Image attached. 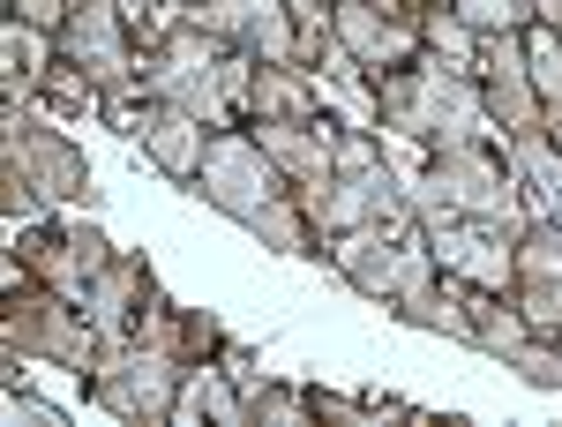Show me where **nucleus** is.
Here are the masks:
<instances>
[{"label":"nucleus","mask_w":562,"mask_h":427,"mask_svg":"<svg viewBox=\"0 0 562 427\" xmlns=\"http://www.w3.org/2000/svg\"><path fill=\"white\" fill-rule=\"evenodd\" d=\"M53 53L76 60L105 98L143 83V68H135V53H128V15H121V0H76L68 23L53 31Z\"/></svg>","instance_id":"obj_9"},{"label":"nucleus","mask_w":562,"mask_h":427,"mask_svg":"<svg viewBox=\"0 0 562 427\" xmlns=\"http://www.w3.org/2000/svg\"><path fill=\"white\" fill-rule=\"evenodd\" d=\"M330 166H338V172H368V166H383V150H375V135H368V128H338Z\"/></svg>","instance_id":"obj_32"},{"label":"nucleus","mask_w":562,"mask_h":427,"mask_svg":"<svg viewBox=\"0 0 562 427\" xmlns=\"http://www.w3.org/2000/svg\"><path fill=\"white\" fill-rule=\"evenodd\" d=\"M442 8H458L480 38H495V31H525V23H532V8H525V0H442Z\"/></svg>","instance_id":"obj_30"},{"label":"nucleus","mask_w":562,"mask_h":427,"mask_svg":"<svg viewBox=\"0 0 562 427\" xmlns=\"http://www.w3.org/2000/svg\"><path fill=\"white\" fill-rule=\"evenodd\" d=\"M525 338H532V323L518 315V300H510V293H473V345H480V352L510 360Z\"/></svg>","instance_id":"obj_25"},{"label":"nucleus","mask_w":562,"mask_h":427,"mask_svg":"<svg viewBox=\"0 0 562 427\" xmlns=\"http://www.w3.org/2000/svg\"><path fill=\"white\" fill-rule=\"evenodd\" d=\"M510 300H518V315L532 323V338H555V330H562V285L518 278V285H510Z\"/></svg>","instance_id":"obj_29"},{"label":"nucleus","mask_w":562,"mask_h":427,"mask_svg":"<svg viewBox=\"0 0 562 427\" xmlns=\"http://www.w3.org/2000/svg\"><path fill=\"white\" fill-rule=\"evenodd\" d=\"M68 8H76V0H8V15H23V23H38V31H60Z\"/></svg>","instance_id":"obj_33"},{"label":"nucleus","mask_w":562,"mask_h":427,"mask_svg":"<svg viewBox=\"0 0 562 427\" xmlns=\"http://www.w3.org/2000/svg\"><path fill=\"white\" fill-rule=\"evenodd\" d=\"M8 345L15 352H45V360H60V368H76V375H90L98 368V323L83 315V300L68 293H15L8 300Z\"/></svg>","instance_id":"obj_8"},{"label":"nucleus","mask_w":562,"mask_h":427,"mask_svg":"<svg viewBox=\"0 0 562 427\" xmlns=\"http://www.w3.org/2000/svg\"><path fill=\"white\" fill-rule=\"evenodd\" d=\"M330 38L360 60V76H390L420 60V15H390L375 0H330Z\"/></svg>","instance_id":"obj_11"},{"label":"nucleus","mask_w":562,"mask_h":427,"mask_svg":"<svg viewBox=\"0 0 562 427\" xmlns=\"http://www.w3.org/2000/svg\"><path fill=\"white\" fill-rule=\"evenodd\" d=\"M510 180L525 188L532 217H562V150L548 128L532 135H510Z\"/></svg>","instance_id":"obj_19"},{"label":"nucleus","mask_w":562,"mask_h":427,"mask_svg":"<svg viewBox=\"0 0 562 427\" xmlns=\"http://www.w3.org/2000/svg\"><path fill=\"white\" fill-rule=\"evenodd\" d=\"M217 60H225V45L211 38V31H195V23H173L166 38L150 45L135 68H143V90L150 98H166V105H188L203 128H233V98H225V83H217Z\"/></svg>","instance_id":"obj_2"},{"label":"nucleus","mask_w":562,"mask_h":427,"mask_svg":"<svg viewBox=\"0 0 562 427\" xmlns=\"http://www.w3.org/2000/svg\"><path fill=\"white\" fill-rule=\"evenodd\" d=\"M128 135H143V150H150L158 166L173 172V180H195V172H203V143H211V135H203V121H195L188 105H166V98H150V105L135 113V128H128Z\"/></svg>","instance_id":"obj_15"},{"label":"nucleus","mask_w":562,"mask_h":427,"mask_svg":"<svg viewBox=\"0 0 562 427\" xmlns=\"http://www.w3.org/2000/svg\"><path fill=\"white\" fill-rule=\"evenodd\" d=\"M413 203H442V211H458V217H487V225L525 233V195H518V180H510V166H495L487 143L435 150L428 172L413 180Z\"/></svg>","instance_id":"obj_3"},{"label":"nucleus","mask_w":562,"mask_h":427,"mask_svg":"<svg viewBox=\"0 0 562 427\" xmlns=\"http://www.w3.org/2000/svg\"><path fill=\"white\" fill-rule=\"evenodd\" d=\"M195 188H203V203L225 217H248L262 211V203H278L293 180L270 166V150H262L256 135H233V128H217L211 143H203V172H195Z\"/></svg>","instance_id":"obj_7"},{"label":"nucleus","mask_w":562,"mask_h":427,"mask_svg":"<svg viewBox=\"0 0 562 427\" xmlns=\"http://www.w3.org/2000/svg\"><path fill=\"white\" fill-rule=\"evenodd\" d=\"M420 53H435V60L458 68V76H473L480 68V31L458 8H420Z\"/></svg>","instance_id":"obj_24"},{"label":"nucleus","mask_w":562,"mask_h":427,"mask_svg":"<svg viewBox=\"0 0 562 427\" xmlns=\"http://www.w3.org/2000/svg\"><path fill=\"white\" fill-rule=\"evenodd\" d=\"M23 262L38 270L53 293H68V300H83L90 293V270H83V256H76V233H53V225H23Z\"/></svg>","instance_id":"obj_20"},{"label":"nucleus","mask_w":562,"mask_h":427,"mask_svg":"<svg viewBox=\"0 0 562 427\" xmlns=\"http://www.w3.org/2000/svg\"><path fill=\"white\" fill-rule=\"evenodd\" d=\"M180 383H188V360L158 352V345L135 338H105L98 345V368H90V397L121 420H173Z\"/></svg>","instance_id":"obj_4"},{"label":"nucleus","mask_w":562,"mask_h":427,"mask_svg":"<svg viewBox=\"0 0 562 427\" xmlns=\"http://www.w3.org/2000/svg\"><path fill=\"white\" fill-rule=\"evenodd\" d=\"M188 23L211 31L217 45L256 53V60H301V23L285 0H195Z\"/></svg>","instance_id":"obj_10"},{"label":"nucleus","mask_w":562,"mask_h":427,"mask_svg":"<svg viewBox=\"0 0 562 427\" xmlns=\"http://www.w3.org/2000/svg\"><path fill=\"white\" fill-rule=\"evenodd\" d=\"M548 135H555V150H562V105H548Z\"/></svg>","instance_id":"obj_34"},{"label":"nucleus","mask_w":562,"mask_h":427,"mask_svg":"<svg viewBox=\"0 0 562 427\" xmlns=\"http://www.w3.org/2000/svg\"><path fill=\"white\" fill-rule=\"evenodd\" d=\"M307 217L323 233H352V225H390V233H413L420 211H413V188L397 180L390 166H368V172H330L323 188H301Z\"/></svg>","instance_id":"obj_6"},{"label":"nucleus","mask_w":562,"mask_h":427,"mask_svg":"<svg viewBox=\"0 0 562 427\" xmlns=\"http://www.w3.org/2000/svg\"><path fill=\"white\" fill-rule=\"evenodd\" d=\"M240 105H248L256 121H315V113H323V83L307 76L301 60H262Z\"/></svg>","instance_id":"obj_18"},{"label":"nucleus","mask_w":562,"mask_h":427,"mask_svg":"<svg viewBox=\"0 0 562 427\" xmlns=\"http://www.w3.org/2000/svg\"><path fill=\"white\" fill-rule=\"evenodd\" d=\"M0 60H8V90H15V83H38L45 68H53L45 31H38V23H23V15H8V23H0Z\"/></svg>","instance_id":"obj_26"},{"label":"nucleus","mask_w":562,"mask_h":427,"mask_svg":"<svg viewBox=\"0 0 562 427\" xmlns=\"http://www.w3.org/2000/svg\"><path fill=\"white\" fill-rule=\"evenodd\" d=\"M143 300H150V270H143L135 256H113L98 278H90L83 315L98 323V338H128L135 315H143Z\"/></svg>","instance_id":"obj_17"},{"label":"nucleus","mask_w":562,"mask_h":427,"mask_svg":"<svg viewBox=\"0 0 562 427\" xmlns=\"http://www.w3.org/2000/svg\"><path fill=\"white\" fill-rule=\"evenodd\" d=\"M518 278L562 285V217H532L518 233Z\"/></svg>","instance_id":"obj_27"},{"label":"nucleus","mask_w":562,"mask_h":427,"mask_svg":"<svg viewBox=\"0 0 562 427\" xmlns=\"http://www.w3.org/2000/svg\"><path fill=\"white\" fill-rule=\"evenodd\" d=\"M503 368H518L532 390H562V345H555V338H525L518 352L503 360Z\"/></svg>","instance_id":"obj_31"},{"label":"nucleus","mask_w":562,"mask_h":427,"mask_svg":"<svg viewBox=\"0 0 562 427\" xmlns=\"http://www.w3.org/2000/svg\"><path fill=\"white\" fill-rule=\"evenodd\" d=\"M173 420H217V427H240L248 420V397L225 383L217 368H188V383H180V405Z\"/></svg>","instance_id":"obj_23"},{"label":"nucleus","mask_w":562,"mask_h":427,"mask_svg":"<svg viewBox=\"0 0 562 427\" xmlns=\"http://www.w3.org/2000/svg\"><path fill=\"white\" fill-rule=\"evenodd\" d=\"M397 315L413 323V330H442V338H458V345H473V300L458 293V285H420V293H405L397 300Z\"/></svg>","instance_id":"obj_21"},{"label":"nucleus","mask_w":562,"mask_h":427,"mask_svg":"<svg viewBox=\"0 0 562 427\" xmlns=\"http://www.w3.org/2000/svg\"><path fill=\"white\" fill-rule=\"evenodd\" d=\"M368 90H375V113H383L390 128L428 143V150H465V143H487V135H495L480 83L458 76V68H442L435 53H420L413 68L368 76Z\"/></svg>","instance_id":"obj_1"},{"label":"nucleus","mask_w":562,"mask_h":427,"mask_svg":"<svg viewBox=\"0 0 562 427\" xmlns=\"http://www.w3.org/2000/svg\"><path fill=\"white\" fill-rule=\"evenodd\" d=\"M256 143L262 150H270V166L285 172V180H293V188H323V180H330V143H338V128H330V121H323V128H315V121H256Z\"/></svg>","instance_id":"obj_16"},{"label":"nucleus","mask_w":562,"mask_h":427,"mask_svg":"<svg viewBox=\"0 0 562 427\" xmlns=\"http://www.w3.org/2000/svg\"><path fill=\"white\" fill-rule=\"evenodd\" d=\"M240 397H248V420H278V427H301V420H315V397H301V390L248 383Z\"/></svg>","instance_id":"obj_28"},{"label":"nucleus","mask_w":562,"mask_h":427,"mask_svg":"<svg viewBox=\"0 0 562 427\" xmlns=\"http://www.w3.org/2000/svg\"><path fill=\"white\" fill-rule=\"evenodd\" d=\"M413 233H420V225H413ZM330 262H338L368 300H397V278H405V233H390V225L330 233Z\"/></svg>","instance_id":"obj_14"},{"label":"nucleus","mask_w":562,"mask_h":427,"mask_svg":"<svg viewBox=\"0 0 562 427\" xmlns=\"http://www.w3.org/2000/svg\"><path fill=\"white\" fill-rule=\"evenodd\" d=\"M248 233H256L262 248H278V256H323V240H315V217H307L301 195H278V203H262L248 217Z\"/></svg>","instance_id":"obj_22"},{"label":"nucleus","mask_w":562,"mask_h":427,"mask_svg":"<svg viewBox=\"0 0 562 427\" xmlns=\"http://www.w3.org/2000/svg\"><path fill=\"white\" fill-rule=\"evenodd\" d=\"M428 225V248L442 262V278L473 285V293H510L518 285V233L510 225H487V217H458L442 203H413Z\"/></svg>","instance_id":"obj_5"},{"label":"nucleus","mask_w":562,"mask_h":427,"mask_svg":"<svg viewBox=\"0 0 562 427\" xmlns=\"http://www.w3.org/2000/svg\"><path fill=\"white\" fill-rule=\"evenodd\" d=\"M0 158H15V166L31 172V188H38L45 203H83V195H90L83 150H76L68 135H53V128H31L23 113H8V143H0Z\"/></svg>","instance_id":"obj_13"},{"label":"nucleus","mask_w":562,"mask_h":427,"mask_svg":"<svg viewBox=\"0 0 562 427\" xmlns=\"http://www.w3.org/2000/svg\"><path fill=\"white\" fill-rule=\"evenodd\" d=\"M480 98H487V121L503 135H532L548 128L540 121V90H532V68H525V31H495L480 38Z\"/></svg>","instance_id":"obj_12"}]
</instances>
